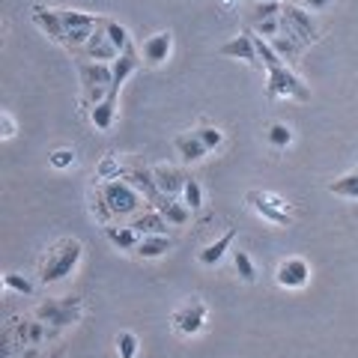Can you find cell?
Returning a JSON list of instances; mask_svg holds the SVG:
<instances>
[{"label":"cell","instance_id":"obj_1","mask_svg":"<svg viewBox=\"0 0 358 358\" xmlns=\"http://www.w3.org/2000/svg\"><path fill=\"white\" fill-rule=\"evenodd\" d=\"M99 194L105 197L110 215H114V224H117V221L129 224L134 215H141V212L147 209V200H143V194L134 192V188L126 182V179H110V182H99Z\"/></svg>","mask_w":358,"mask_h":358},{"label":"cell","instance_id":"obj_2","mask_svg":"<svg viewBox=\"0 0 358 358\" xmlns=\"http://www.w3.org/2000/svg\"><path fill=\"white\" fill-rule=\"evenodd\" d=\"M84 245L78 239H63L48 251V257L39 266V281L42 284H57L63 278H69L75 272V266L81 263Z\"/></svg>","mask_w":358,"mask_h":358},{"label":"cell","instance_id":"obj_3","mask_svg":"<svg viewBox=\"0 0 358 358\" xmlns=\"http://www.w3.org/2000/svg\"><path fill=\"white\" fill-rule=\"evenodd\" d=\"M78 75H81V102L87 108H93L99 102H105L110 93V63H93V60H78Z\"/></svg>","mask_w":358,"mask_h":358},{"label":"cell","instance_id":"obj_4","mask_svg":"<svg viewBox=\"0 0 358 358\" xmlns=\"http://www.w3.org/2000/svg\"><path fill=\"white\" fill-rule=\"evenodd\" d=\"M84 313V301L81 299H48L42 301V305L36 308V320H42L45 326H48L54 334H57L60 329H69L75 326L78 320H81Z\"/></svg>","mask_w":358,"mask_h":358},{"label":"cell","instance_id":"obj_5","mask_svg":"<svg viewBox=\"0 0 358 358\" xmlns=\"http://www.w3.org/2000/svg\"><path fill=\"white\" fill-rule=\"evenodd\" d=\"M266 96L268 99H296V102H308L310 99V90L301 78L289 69V66H278V69L266 72Z\"/></svg>","mask_w":358,"mask_h":358},{"label":"cell","instance_id":"obj_6","mask_svg":"<svg viewBox=\"0 0 358 358\" xmlns=\"http://www.w3.org/2000/svg\"><path fill=\"white\" fill-rule=\"evenodd\" d=\"M281 21H284V33L287 36H293L301 48H308V45H313L320 39V30H317V24H313L308 9H301L296 3H284Z\"/></svg>","mask_w":358,"mask_h":358},{"label":"cell","instance_id":"obj_7","mask_svg":"<svg viewBox=\"0 0 358 358\" xmlns=\"http://www.w3.org/2000/svg\"><path fill=\"white\" fill-rule=\"evenodd\" d=\"M245 203H248L260 218L278 224V227H289V212H287L289 203L284 197H278L272 192H248L245 194Z\"/></svg>","mask_w":358,"mask_h":358},{"label":"cell","instance_id":"obj_8","mask_svg":"<svg viewBox=\"0 0 358 358\" xmlns=\"http://www.w3.org/2000/svg\"><path fill=\"white\" fill-rule=\"evenodd\" d=\"M206 305L200 299H192V301H185L182 308H176L173 310V317H171V322H173V329L182 334V338H194V334H200L203 331V326H206Z\"/></svg>","mask_w":358,"mask_h":358},{"label":"cell","instance_id":"obj_9","mask_svg":"<svg viewBox=\"0 0 358 358\" xmlns=\"http://www.w3.org/2000/svg\"><path fill=\"white\" fill-rule=\"evenodd\" d=\"M275 281L284 289H305L310 281L308 260H301V257H287V260H281L275 268Z\"/></svg>","mask_w":358,"mask_h":358},{"label":"cell","instance_id":"obj_10","mask_svg":"<svg viewBox=\"0 0 358 358\" xmlns=\"http://www.w3.org/2000/svg\"><path fill=\"white\" fill-rule=\"evenodd\" d=\"M30 18L45 36H51L54 42H60L63 48L69 45V33H66V24L60 18V9H48V6H33L30 9Z\"/></svg>","mask_w":358,"mask_h":358},{"label":"cell","instance_id":"obj_11","mask_svg":"<svg viewBox=\"0 0 358 358\" xmlns=\"http://www.w3.org/2000/svg\"><path fill=\"white\" fill-rule=\"evenodd\" d=\"M117 57H120L117 45L108 39V33H105L102 24L96 27V33L90 36V42L81 48V54H78V60H93V63H114Z\"/></svg>","mask_w":358,"mask_h":358},{"label":"cell","instance_id":"obj_12","mask_svg":"<svg viewBox=\"0 0 358 358\" xmlns=\"http://www.w3.org/2000/svg\"><path fill=\"white\" fill-rule=\"evenodd\" d=\"M122 179H126V182L134 188V192H141V194H143V200H147L150 206H155V203H159V200L164 197L150 167H138V164H134V167H129L126 176H122Z\"/></svg>","mask_w":358,"mask_h":358},{"label":"cell","instance_id":"obj_13","mask_svg":"<svg viewBox=\"0 0 358 358\" xmlns=\"http://www.w3.org/2000/svg\"><path fill=\"white\" fill-rule=\"evenodd\" d=\"M218 51L224 54V57H233V60L248 63L251 69H263L260 57H257V48H254V33H242V36H233L230 42H224Z\"/></svg>","mask_w":358,"mask_h":358},{"label":"cell","instance_id":"obj_14","mask_svg":"<svg viewBox=\"0 0 358 358\" xmlns=\"http://www.w3.org/2000/svg\"><path fill=\"white\" fill-rule=\"evenodd\" d=\"M138 66H141V60H138V51H134V45L129 51H122L120 57L110 63V72H114V81H110V93H108V99H117L120 96V90H122V84L129 81V78L138 72Z\"/></svg>","mask_w":358,"mask_h":358},{"label":"cell","instance_id":"obj_15","mask_svg":"<svg viewBox=\"0 0 358 358\" xmlns=\"http://www.w3.org/2000/svg\"><path fill=\"white\" fill-rule=\"evenodd\" d=\"M131 230H138L141 236H167V230H171V221H167L159 209H143L141 215H134L129 221Z\"/></svg>","mask_w":358,"mask_h":358},{"label":"cell","instance_id":"obj_16","mask_svg":"<svg viewBox=\"0 0 358 358\" xmlns=\"http://www.w3.org/2000/svg\"><path fill=\"white\" fill-rule=\"evenodd\" d=\"M171 48H173V36L164 30V33H155V36L143 39L141 54H143V60H147L150 66H162L167 57H171Z\"/></svg>","mask_w":358,"mask_h":358},{"label":"cell","instance_id":"obj_17","mask_svg":"<svg viewBox=\"0 0 358 358\" xmlns=\"http://www.w3.org/2000/svg\"><path fill=\"white\" fill-rule=\"evenodd\" d=\"M152 176H155V182H159L162 194L182 197V188L188 182V176L182 171H176V167H171V164H159V167H152Z\"/></svg>","mask_w":358,"mask_h":358},{"label":"cell","instance_id":"obj_18","mask_svg":"<svg viewBox=\"0 0 358 358\" xmlns=\"http://www.w3.org/2000/svg\"><path fill=\"white\" fill-rule=\"evenodd\" d=\"M105 239L114 245L117 251H138V245H141V233L138 230H131L129 224H108L105 227Z\"/></svg>","mask_w":358,"mask_h":358},{"label":"cell","instance_id":"obj_19","mask_svg":"<svg viewBox=\"0 0 358 358\" xmlns=\"http://www.w3.org/2000/svg\"><path fill=\"white\" fill-rule=\"evenodd\" d=\"M152 209H159L162 215L171 221V227H185V224L192 221V209H188L179 197H167V194H164Z\"/></svg>","mask_w":358,"mask_h":358},{"label":"cell","instance_id":"obj_20","mask_svg":"<svg viewBox=\"0 0 358 358\" xmlns=\"http://www.w3.org/2000/svg\"><path fill=\"white\" fill-rule=\"evenodd\" d=\"M233 242H236V230H227V233H221V236L215 242H209L203 251L197 254V260L203 263V266H215L224 260V254L233 251Z\"/></svg>","mask_w":358,"mask_h":358},{"label":"cell","instance_id":"obj_21","mask_svg":"<svg viewBox=\"0 0 358 358\" xmlns=\"http://www.w3.org/2000/svg\"><path fill=\"white\" fill-rule=\"evenodd\" d=\"M173 147H176V152L182 155V162H200V159H206L209 155V150L203 147V141L197 138L194 131H185V134H179V138L173 141Z\"/></svg>","mask_w":358,"mask_h":358},{"label":"cell","instance_id":"obj_22","mask_svg":"<svg viewBox=\"0 0 358 358\" xmlns=\"http://www.w3.org/2000/svg\"><path fill=\"white\" fill-rule=\"evenodd\" d=\"M114 120H117V99H105V102L90 108V122H93L99 131H110Z\"/></svg>","mask_w":358,"mask_h":358},{"label":"cell","instance_id":"obj_23","mask_svg":"<svg viewBox=\"0 0 358 358\" xmlns=\"http://www.w3.org/2000/svg\"><path fill=\"white\" fill-rule=\"evenodd\" d=\"M173 248L171 236H143L141 245H138V257H143V260H159V257H164L167 251Z\"/></svg>","mask_w":358,"mask_h":358},{"label":"cell","instance_id":"obj_24","mask_svg":"<svg viewBox=\"0 0 358 358\" xmlns=\"http://www.w3.org/2000/svg\"><path fill=\"white\" fill-rule=\"evenodd\" d=\"M126 171H129V167H122L117 155L108 152L105 159L96 164V179H99V182H110V179H122V176H126Z\"/></svg>","mask_w":358,"mask_h":358},{"label":"cell","instance_id":"obj_25","mask_svg":"<svg viewBox=\"0 0 358 358\" xmlns=\"http://www.w3.org/2000/svg\"><path fill=\"white\" fill-rule=\"evenodd\" d=\"M268 45H272V48L278 51V57H281L284 63H293V60H299V54L305 51V48H301V45H299L293 36H287V33H281V36H275V39L268 42Z\"/></svg>","mask_w":358,"mask_h":358},{"label":"cell","instance_id":"obj_26","mask_svg":"<svg viewBox=\"0 0 358 358\" xmlns=\"http://www.w3.org/2000/svg\"><path fill=\"white\" fill-rule=\"evenodd\" d=\"M102 27H105V33H108V39L117 45V51L122 54V51H129L131 48V36H129V30L120 24V21H110V18H102Z\"/></svg>","mask_w":358,"mask_h":358},{"label":"cell","instance_id":"obj_27","mask_svg":"<svg viewBox=\"0 0 358 358\" xmlns=\"http://www.w3.org/2000/svg\"><path fill=\"white\" fill-rule=\"evenodd\" d=\"M251 33H254V36H263L266 42H272L275 36H281V33H284V21H281V15L254 21V24H251Z\"/></svg>","mask_w":358,"mask_h":358},{"label":"cell","instance_id":"obj_28","mask_svg":"<svg viewBox=\"0 0 358 358\" xmlns=\"http://www.w3.org/2000/svg\"><path fill=\"white\" fill-rule=\"evenodd\" d=\"M230 257H233V266H236V272H239V278L245 284H254L257 281V266H254V260L245 251H239V248H233L230 251Z\"/></svg>","mask_w":358,"mask_h":358},{"label":"cell","instance_id":"obj_29","mask_svg":"<svg viewBox=\"0 0 358 358\" xmlns=\"http://www.w3.org/2000/svg\"><path fill=\"white\" fill-rule=\"evenodd\" d=\"M329 192L338 194V197L358 200V171H355V173H346V176H341V179H334V182L329 185Z\"/></svg>","mask_w":358,"mask_h":358},{"label":"cell","instance_id":"obj_30","mask_svg":"<svg viewBox=\"0 0 358 358\" xmlns=\"http://www.w3.org/2000/svg\"><path fill=\"white\" fill-rule=\"evenodd\" d=\"M266 141L272 143L275 150H284V147H289V143H293V129H289L287 122H272V126H268V131H266Z\"/></svg>","mask_w":358,"mask_h":358},{"label":"cell","instance_id":"obj_31","mask_svg":"<svg viewBox=\"0 0 358 358\" xmlns=\"http://www.w3.org/2000/svg\"><path fill=\"white\" fill-rule=\"evenodd\" d=\"M284 13V0H263V3H251V15L248 21H263V18H275Z\"/></svg>","mask_w":358,"mask_h":358},{"label":"cell","instance_id":"obj_32","mask_svg":"<svg viewBox=\"0 0 358 358\" xmlns=\"http://www.w3.org/2000/svg\"><path fill=\"white\" fill-rule=\"evenodd\" d=\"M114 343H117V355L120 358H138V352H141V341H138V334L134 331H120Z\"/></svg>","mask_w":358,"mask_h":358},{"label":"cell","instance_id":"obj_33","mask_svg":"<svg viewBox=\"0 0 358 358\" xmlns=\"http://www.w3.org/2000/svg\"><path fill=\"white\" fill-rule=\"evenodd\" d=\"M179 200H182V203L192 209V212H197L200 206H203V185H200L197 179L188 176V182H185V188H182V197H179Z\"/></svg>","mask_w":358,"mask_h":358},{"label":"cell","instance_id":"obj_34","mask_svg":"<svg viewBox=\"0 0 358 358\" xmlns=\"http://www.w3.org/2000/svg\"><path fill=\"white\" fill-rule=\"evenodd\" d=\"M194 134L200 141H203V147L212 152V150H218L221 143H224V131L218 129V126H200V129H194Z\"/></svg>","mask_w":358,"mask_h":358},{"label":"cell","instance_id":"obj_35","mask_svg":"<svg viewBox=\"0 0 358 358\" xmlns=\"http://www.w3.org/2000/svg\"><path fill=\"white\" fill-rule=\"evenodd\" d=\"M48 162H51L54 171H69V167H75L78 155H75V150H69V147H60V150H54V152L48 155Z\"/></svg>","mask_w":358,"mask_h":358},{"label":"cell","instance_id":"obj_36","mask_svg":"<svg viewBox=\"0 0 358 358\" xmlns=\"http://www.w3.org/2000/svg\"><path fill=\"white\" fill-rule=\"evenodd\" d=\"M3 284H6V289H13V293H21V296H33V284L27 281V278L15 275V272H6V275H3Z\"/></svg>","mask_w":358,"mask_h":358},{"label":"cell","instance_id":"obj_37","mask_svg":"<svg viewBox=\"0 0 358 358\" xmlns=\"http://www.w3.org/2000/svg\"><path fill=\"white\" fill-rule=\"evenodd\" d=\"M93 215H96V221L102 224V227L114 224V215H110V209H108V203H105V197L99 194V188L93 192Z\"/></svg>","mask_w":358,"mask_h":358},{"label":"cell","instance_id":"obj_38","mask_svg":"<svg viewBox=\"0 0 358 358\" xmlns=\"http://www.w3.org/2000/svg\"><path fill=\"white\" fill-rule=\"evenodd\" d=\"M0 122H3V131H0V134H3V138L9 141V138H15V120H13V114H9V110H3V114H0Z\"/></svg>","mask_w":358,"mask_h":358},{"label":"cell","instance_id":"obj_39","mask_svg":"<svg viewBox=\"0 0 358 358\" xmlns=\"http://www.w3.org/2000/svg\"><path fill=\"white\" fill-rule=\"evenodd\" d=\"M331 0H296V6L301 9H310V13H320V9H326Z\"/></svg>","mask_w":358,"mask_h":358},{"label":"cell","instance_id":"obj_40","mask_svg":"<svg viewBox=\"0 0 358 358\" xmlns=\"http://www.w3.org/2000/svg\"><path fill=\"white\" fill-rule=\"evenodd\" d=\"M45 358H63V350H57V352H48Z\"/></svg>","mask_w":358,"mask_h":358}]
</instances>
